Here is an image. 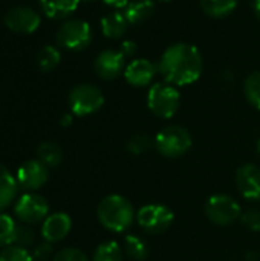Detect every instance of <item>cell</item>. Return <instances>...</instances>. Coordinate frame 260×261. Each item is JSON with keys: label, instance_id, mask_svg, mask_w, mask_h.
I'll return each instance as SVG.
<instances>
[{"label": "cell", "instance_id": "1", "mask_svg": "<svg viewBox=\"0 0 260 261\" xmlns=\"http://www.w3.org/2000/svg\"><path fill=\"white\" fill-rule=\"evenodd\" d=\"M158 70L166 83L176 87L188 86L201 78L204 70V58L195 44L175 43L162 52Z\"/></svg>", "mask_w": 260, "mask_h": 261}, {"label": "cell", "instance_id": "2", "mask_svg": "<svg viewBox=\"0 0 260 261\" xmlns=\"http://www.w3.org/2000/svg\"><path fill=\"white\" fill-rule=\"evenodd\" d=\"M100 223L112 232H124L135 222L133 205L120 194L106 196L97 208Z\"/></svg>", "mask_w": 260, "mask_h": 261}, {"label": "cell", "instance_id": "3", "mask_svg": "<svg viewBox=\"0 0 260 261\" xmlns=\"http://www.w3.org/2000/svg\"><path fill=\"white\" fill-rule=\"evenodd\" d=\"M181 93L176 86L169 83H155L147 93V106L150 112L162 119H170L178 112Z\"/></svg>", "mask_w": 260, "mask_h": 261}, {"label": "cell", "instance_id": "4", "mask_svg": "<svg viewBox=\"0 0 260 261\" xmlns=\"http://www.w3.org/2000/svg\"><path fill=\"white\" fill-rule=\"evenodd\" d=\"M193 145L192 135L181 125H167L155 138L156 150L166 158H181Z\"/></svg>", "mask_w": 260, "mask_h": 261}, {"label": "cell", "instance_id": "5", "mask_svg": "<svg viewBox=\"0 0 260 261\" xmlns=\"http://www.w3.org/2000/svg\"><path fill=\"white\" fill-rule=\"evenodd\" d=\"M92 28L86 20L70 18L61 23L57 31V43L58 46L67 50H83L92 43Z\"/></svg>", "mask_w": 260, "mask_h": 261}, {"label": "cell", "instance_id": "6", "mask_svg": "<svg viewBox=\"0 0 260 261\" xmlns=\"http://www.w3.org/2000/svg\"><path fill=\"white\" fill-rule=\"evenodd\" d=\"M70 112L75 116H87L98 112L104 104L103 92L93 84H78L75 86L67 96Z\"/></svg>", "mask_w": 260, "mask_h": 261}, {"label": "cell", "instance_id": "7", "mask_svg": "<svg viewBox=\"0 0 260 261\" xmlns=\"http://www.w3.org/2000/svg\"><path fill=\"white\" fill-rule=\"evenodd\" d=\"M14 216L21 225H37L49 216L48 200L37 193H25L15 200Z\"/></svg>", "mask_w": 260, "mask_h": 261}, {"label": "cell", "instance_id": "8", "mask_svg": "<svg viewBox=\"0 0 260 261\" xmlns=\"http://www.w3.org/2000/svg\"><path fill=\"white\" fill-rule=\"evenodd\" d=\"M205 216L216 226H228L242 216L241 205L227 194H215L205 203Z\"/></svg>", "mask_w": 260, "mask_h": 261}, {"label": "cell", "instance_id": "9", "mask_svg": "<svg viewBox=\"0 0 260 261\" xmlns=\"http://www.w3.org/2000/svg\"><path fill=\"white\" fill-rule=\"evenodd\" d=\"M173 220H175L173 211L169 206L159 203L144 205L136 213V222L147 234L166 232L172 226Z\"/></svg>", "mask_w": 260, "mask_h": 261}, {"label": "cell", "instance_id": "10", "mask_svg": "<svg viewBox=\"0 0 260 261\" xmlns=\"http://www.w3.org/2000/svg\"><path fill=\"white\" fill-rule=\"evenodd\" d=\"M5 26L15 34H32L41 24L40 14L29 6H14L3 17Z\"/></svg>", "mask_w": 260, "mask_h": 261}, {"label": "cell", "instance_id": "11", "mask_svg": "<svg viewBox=\"0 0 260 261\" xmlns=\"http://www.w3.org/2000/svg\"><path fill=\"white\" fill-rule=\"evenodd\" d=\"M18 188L25 193H35L49 179V168L38 159L26 161L15 174Z\"/></svg>", "mask_w": 260, "mask_h": 261}, {"label": "cell", "instance_id": "12", "mask_svg": "<svg viewBox=\"0 0 260 261\" xmlns=\"http://www.w3.org/2000/svg\"><path fill=\"white\" fill-rule=\"evenodd\" d=\"M124 69H126V58L120 50L115 49L101 50L93 61L95 73L106 81L118 78L121 73H124Z\"/></svg>", "mask_w": 260, "mask_h": 261}, {"label": "cell", "instance_id": "13", "mask_svg": "<svg viewBox=\"0 0 260 261\" xmlns=\"http://www.w3.org/2000/svg\"><path fill=\"white\" fill-rule=\"evenodd\" d=\"M236 187L248 200H260V167L244 164L236 171Z\"/></svg>", "mask_w": 260, "mask_h": 261}, {"label": "cell", "instance_id": "14", "mask_svg": "<svg viewBox=\"0 0 260 261\" xmlns=\"http://www.w3.org/2000/svg\"><path fill=\"white\" fill-rule=\"evenodd\" d=\"M158 67L147 58H136L132 60L124 69L126 81L133 87H146L152 84L153 78L158 73Z\"/></svg>", "mask_w": 260, "mask_h": 261}, {"label": "cell", "instance_id": "15", "mask_svg": "<svg viewBox=\"0 0 260 261\" xmlns=\"http://www.w3.org/2000/svg\"><path fill=\"white\" fill-rule=\"evenodd\" d=\"M72 229V219L66 213H54L49 214L41 223V237L48 243L61 242Z\"/></svg>", "mask_w": 260, "mask_h": 261}, {"label": "cell", "instance_id": "16", "mask_svg": "<svg viewBox=\"0 0 260 261\" xmlns=\"http://www.w3.org/2000/svg\"><path fill=\"white\" fill-rule=\"evenodd\" d=\"M156 11L155 0H130L124 8V15L129 24H141L147 21Z\"/></svg>", "mask_w": 260, "mask_h": 261}, {"label": "cell", "instance_id": "17", "mask_svg": "<svg viewBox=\"0 0 260 261\" xmlns=\"http://www.w3.org/2000/svg\"><path fill=\"white\" fill-rule=\"evenodd\" d=\"M38 3H40V9L46 17L52 20H63L72 15L81 2L80 0H38Z\"/></svg>", "mask_w": 260, "mask_h": 261}, {"label": "cell", "instance_id": "18", "mask_svg": "<svg viewBox=\"0 0 260 261\" xmlns=\"http://www.w3.org/2000/svg\"><path fill=\"white\" fill-rule=\"evenodd\" d=\"M18 184L15 176L0 164V213H3L14 200H17L18 194Z\"/></svg>", "mask_w": 260, "mask_h": 261}, {"label": "cell", "instance_id": "19", "mask_svg": "<svg viewBox=\"0 0 260 261\" xmlns=\"http://www.w3.org/2000/svg\"><path fill=\"white\" fill-rule=\"evenodd\" d=\"M129 28V21L121 11H112L101 18V32L106 38L118 40Z\"/></svg>", "mask_w": 260, "mask_h": 261}, {"label": "cell", "instance_id": "20", "mask_svg": "<svg viewBox=\"0 0 260 261\" xmlns=\"http://www.w3.org/2000/svg\"><path fill=\"white\" fill-rule=\"evenodd\" d=\"M37 159L49 170L57 168L63 162V150L54 142H41L37 148Z\"/></svg>", "mask_w": 260, "mask_h": 261}, {"label": "cell", "instance_id": "21", "mask_svg": "<svg viewBox=\"0 0 260 261\" xmlns=\"http://www.w3.org/2000/svg\"><path fill=\"white\" fill-rule=\"evenodd\" d=\"M239 0H199L202 11L215 18H222L230 15L236 9Z\"/></svg>", "mask_w": 260, "mask_h": 261}, {"label": "cell", "instance_id": "22", "mask_svg": "<svg viewBox=\"0 0 260 261\" xmlns=\"http://www.w3.org/2000/svg\"><path fill=\"white\" fill-rule=\"evenodd\" d=\"M124 252L133 261H144L149 257V243L138 236H127L124 240Z\"/></svg>", "mask_w": 260, "mask_h": 261}, {"label": "cell", "instance_id": "23", "mask_svg": "<svg viewBox=\"0 0 260 261\" xmlns=\"http://www.w3.org/2000/svg\"><path fill=\"white\" fill-rule=\"evenodd\" d=\"M60 60H61L60 50L55 46H51V44L43 46L37 54V64H38L40 70H43V72L54 70L60 64Z\"/></svg>", "mask_w": 260, "mask_h": 261}, {"label": "cell", "instance_id": "24", "mask_svg": "<svg viewBox=\"0 0 260 261\" xmlns=\"http://www.w3.org/2000/svg\"><path fill=\"white\" fill-rule=\"evenodd\" d=\"M123 248L116 242H104L95 249L92 261H123Z\"/></svg>", "mask_w": 260, "mask_h": 261}, {"label": "cell", "instance_id": "25", "mask_svg": "<svg viewBox=\"0 0 260 261\" xmlns=\"http://www.w3.org/2000/svg\"><path fill=\"white\" fill-rule=\"evenodd\" d=\"M244 93L250 104L260 110V70L251 72L244 81Z\"/></svg>", "mask_w": 260, "mask_h": 261}, {"label": "cell", "instance_id": "26", "mask_svg": "<svg viewBox=\"0 0 260 261\" xmlns=\"http://www.w3.org/2000/svg\"><path fill=\"white\" fill-rule=\"evenodd\" d=\"M17 231V223L14 219L5 213H0V249L14 245V237Z\"/></svg>", "mask_w": 260, "mask_h": 261}, {"label": "cell", "instance_id": "27", "mask_svg": "<svg viewBox=\"0 0 260 261\" xmlns=\"http://www.w3.org/2000/svg\"><path fill=\"white\" fill-rule=\"evenodd\" d=\"M0 261H34V257L28 249L17 245H9L0 249Z\"/></svg>", "mask_w": 260, "mask_h": 261}, {"label": "cell", "instance_id": "28", "mask_svg": "<svg viewBox=\"0 0 260 261\" xmlns=\"http://www.w3.org/2000/svg\"><path fill=\"white\" fill-rule=\"evenodd\" d=\"M127 151L135 156H141L152 148V139L147 135H135L127 141Z\"/></svg>", "mask_w": 260, "mask_h": 261}, {"label": "cell", "instance_id": "29", "mask_svg": "<svg viewBox=\"0 0 260 261\" xmlns=\"http://www.w3.org/2000/svg\"><path fill=\"white\" fill-rule=\"evenodd\" d=\"M34 243H35V232H34V229L29 225H17V231H15V237H14V245L28 249Z\"/></svg>", "mask_w": 260, "mask_h": 261}, {"label": "cell", "instance_id": "30", "mask_svg": "<svg viewBox=\"0 0 260 261\" xmlns=\"http://www.w3.org/2000/svg\"><path fill=\"white\" fill-rule=\"evenodd\" d=\"M52 261H89L87 255L77 248H64L58 251Z\"/></svg>", "mask_w": 260, "mask_h": 261}, {"label": "cell", "instance_id": "31", "mask_svg": "<svg viewBox=\"0 0 260 261\" xmlns=\"http://www.w3.org/2000/svg\"><path fill=\"white\" fill-rule=\"evenodd\" d=\"M241 220L248 229H251L254 232H260V210L250 208V210L244 211L241 216Z\"/></svg>", "mask_w": 260, "mask_h": 261}, {"label": "cell", "instance_id": "32", "mask_svg": "<svg viewBox=\"0 0 260 261\" xmlns=\"http://www.w3.org/2000/svg\"><path fill=\"white\" fill-rule=\"evenodd\" d=\"M32 257L35 261H48L54 258V249L52 243L43 242L41 245H37L32 251Z\"/></svg>", "mask_w": 260, "mask_h": 261}, {"label": "cell", "instance_id": "33", "mask_svg": "<svg viewBox=\"0 0 260 261\" xmlns=\"http://www.w3.org/2000/svg\"><path fill=\"white\" fill-rule=\"evenodd\" d=\"M136 50H138V44H136L133 40H124V41L121 43V46H120V52L124 55L126 60L133 58L135 54H136Z\"/></svg>", "mask_w": 260, "mask_h": 261}, {"label": "cell", "instance_id": "34", "mask_svg": "<svg viewBox=\"0 0 260 261\" xmlns=\"http://www.w3.org/2000/svg\"><path fill=\"white\" fill-rule=\"evenodd\" d=\"M106 5L113 6V8H126L130 0H103Z\"/></svg>", "mask_w": 260, "mask_h": 261}, {"label": "cell", "instance_id": "35", "mask_svg": "<svg viewBox=\"0 0 260 261\" xmlns=\"http://www.w3.org/2000/svg\"><path fill=\"white\" fill-rule=\"evenodd\" d=\"M245 261H260V255L256 251H250L245 254Z\"/></svg>", "mask_w": 260, "mask_h": 261}, {"label": "cell", "instance_id": "36", "mask_svg": "<svg viewBox=\"0 0 260 261\" xmlns=\"http://www.w3.org/2000/svg\"><path fill=\"white\" fill-rule=\"evenodd\" d=\"M70 124H72V115L67 113V115H64V116L61 118V125H63V127H69Z\"/></svg>", "mask_w": 260, "mask_h": 261}, {"label": "cell", "instance_id": "37", "mask_svg": "<svg viewBox=\"0 0 260 261\" xmlns=\"http://www.w3.org/2000/svg\"><path fill=\"white\" fill-rule=\"evenodd\" d=\"M253 11H254L256 17L260 20V0H253Z\"/></svg>", "mask_w": 260, "mask_h": 261}, {"label": "cell", "instance_id": "38", "mask_svg": "<svg viewBox=\"0 0 260 261\" xmlns=\"http://www.w3.org/2000/svg\"><path fill=\"white\" fill-rule=\"evenodd\" d=\"M81 3H92V2H95V0H80Z\"/></svg>", "mask_w": 260, "mask_h": 261}, {"label": "cell", "instance_id": "39", "mask_svg": "<svg viewBox=\"0 0 260 261\" xmlns=\"http://www.w3.org/2000/svg\"><path fill=\"white\" fill-rule=\"evenodd\" d=\"M257 153H259V156H260V138H259V141H257Z\"/></svg>", "mask_w": 260, "mask_h": 261}, {"label": "cell", "instance_id": "40", "mask_svg": "<svg viewBox=\"0 0 260 261\" xmlns=\"http://www.w3.org/2000/svg\"><path fill=\"white\" fill-rule=\"evenodd\" d=\"M156 2H170V0H156Z\"/></svg>", "mask_w": 260, "mask_h": 261}]
</instances>
